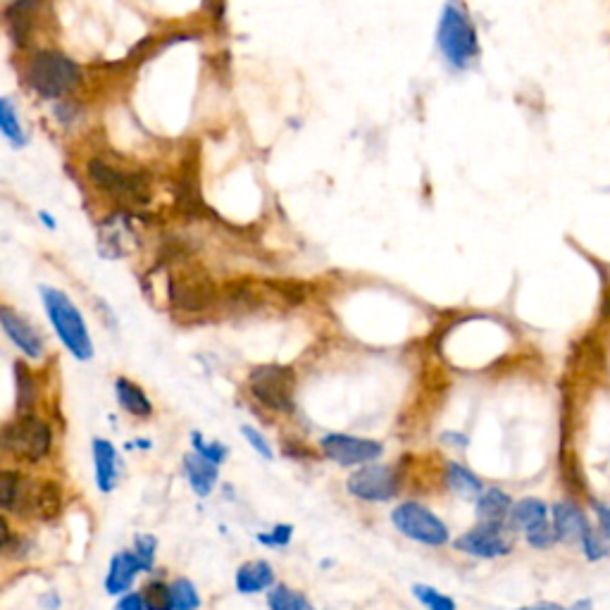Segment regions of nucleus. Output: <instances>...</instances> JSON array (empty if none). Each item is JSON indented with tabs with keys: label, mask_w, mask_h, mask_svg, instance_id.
Segmentation results:
<instances>
[{
	"label": "nucleus",
	"mask_w": 610,
	"mask_h": 610,
	"mask_svg": "<svg viewBox=\"0 0 610 610\" xmlns=\"http://www.w3.org/2000/svg\"><path fill=\"white\" fill-rule=\"evenodd\" d=\"M549 522V508L539 499H522L510 510V527L522 529V532H532Z\"/></svg>",
	"instance_id": "a211bd4d"
},
{
	"label": "nucleus",
	"mask_w": 610,
	"mask_h": 610,
	"mask_svg": "<svg viewBox=\"0 0 610 610\" xmlns=\"http://www.w3.org/2000/svg\"><path fill=\"white\" fill-rule=\"evenodd\" d=\"M322 451L334 463L348 468V465H363L382 456V444L372 439L348 437V434H327L322 437Z\"/></svg>",
	"instance_id": "9d476101"
},
{
	"label": "nucleus",
	"mask_w": 610,
	"mask_h": 610,
	"mask_svg": "<svg viewBox=\"0 0 610 610\" xmlns=\"http://www.w3.org/2000/svg\"><path fill=\"white\" fill-rule=\"evenodd\" d=\"M0 322H3L8 339L20 348L24 356L34 360L43 356V339L29 320H24L22 315H17L8 305H3V308H0Z\"/></svg>",
	"instance_id": "f8f14e48"
},
{
	"label": "nucleus",
	"mask_w": 610,
	"mask_h": 610,
	"mask_svg": "<svg viewBox=\"0 0 610 610\" xmlns=\"http://www.w3.org/2000/svg\"><path fill=\"white\" fill-rule=\"evenodd\" d=\"M275 582V572H272L270 563L265 560H251V563L241 565L236 572V589L241 594H255V591H263Z\"/></svg>",
	"instance_id": "6ab92c4d"
},
{
	"label": "nucleus",
	"mask_w": 610,
	"mask_h": 610,
	"mask_svg": "<svg viewBox=\"0 0 610 610\" xmlns=\"http://www.w3.org/2000/svg\"><path fill=\"white\" fill-rule=\"evenodd\" d=\"M456 549L470 553V556L496 558L510 553L513 541H510L503 522H482V525L465 532L463 537L456 541Z\"/></svg>",
	"instance_id": "1a4fd4ad"
},
{
	"label": "nucleus",
	"mask_w": 610,
	"mask_h": 610,
	"mask_svg": "<svg viewBox=\"0 0 610 610\" xmlns=\"http://www.w3.org/2000/svg\"><path fill=\"white\" fill-rule=\"evenodd\" d=\"M15 375H17V410H20L22 415H29L36 398L34 379H31L29 370L22 363L15 365Z\"/></svg>",
	"instance_id": "bb28decb"
},
{
	"label": "nucleus",
	"mask_w": 610,
	"mask_h": 610,
	"mask_svg": "<svg viewBox=\"0 0 610 610\" xmlns=\"http://www.w3.org/2000/svg\"><path fill=\"white\" fill-rule=\"evenodd\" d=\"M553 529H556L558 541H580L591 532L587 515L580 506L572 501H560L553 506Z\"/></svg>",
	"instance_id": "ddd939ff"
},
{
	"label": "nucleus",
	"mask_w": 610,
	"mask_h": 610,
	"mask_svg": "<svg viewBox=\"0 0 610 610\" xmlns=\"http://www.w3.org/2000/svg\"><path fill=\"white\" fill-rule=\"evenodd\" d=\"M248 389L263 403L265 408L277 413H291L294 410L296 375L291 367L284 365H260L248 377Z\"/></svg>",
	"instance_id": "39448f33"
},
{
	"label": "nucleus",
	"mask_w": 610,
	"mask_h": 610,
	"mask_svg": "<svg viewBox=\"0 0 610 610\" xmlns=\"http://www.w3.org/2000/svg\"><path fill=\"white\" fill-rule=\"evenodd\" d=\"M41 220H43V224H46V227H51V229H55V222H53V217L48 215V213H41Z\"/></svg>",
	"instance_id": "58836bf2"
},
{
	"label": "nucleus",
	"mask_w": 610,
	"mask_h": 610,
	"mask_svg": "<svg viewBox=\"0 0 610 610\" xmlns=\"http://www.w3.org/2000/svg\"><path fill=\"white\" fill-rule=\"evenodd\" d=\"M62 496L60 487L55 482H43L39 487L31 489L29 513H34L41 520H55L60 515Z\"/></svg>",
	"instance_id": "aec40b11"
},
{
	"label": "nucleus",
	"mask_w": 610,
	"mask_h": 610,
	"mask_svg": "<svg viewBox=\"0 0 610 610\" xmlns=\"http://www.w3.org/2000/svg\"><path fill=\"white\" fill-rule=\"evenodd\" d=\"M520 610H570V608L556 606V603H541V606H529V608H520Z\"/></svg>",
	"instance_id": "e433bc0d"
},
{
	"label": "nucleus",
	"mask_w": 610,
	"mask_h": 610,
	"mask_svg": "<svg viewBox=\"0 0 610 610\" xmlns=\"http://www.w3.org/2000/svg\"><path fill=\"white\" fill-rule=\"evenodd\" d=\"M31 489L34 487L24 484L22 475H17V472H3V475H0V506L5 510H24V513H29Z\"/></svg>",
	"instance_id": "f3484780"
},
{
	"label": "nucleus",
	"mask_w": 610,
	"mask_h": 610,
	"mask_svg": "<svg viewBox=\"0 0 610 610\" xmlns=\"http://www.w3.org/2000/svg\"><path fill=\"white\" fill-rule=\"evenodd\" d=\"M582 551L589 560H601L610 553V544L606 541V534H596L594 529L582 539Z\"/></svg>",
	"instance_id": "c756f323"
},
{
	"label": "nucleus",
	"mask_w": 610,
	"mask_h": 610,
	"mask_svg": "<svg viewBox=\"0 0 610 610\" xmlns=\"http://www.w3.org/2000/svg\"><path fill=\"white\" fill-rule=\"evenodd\" d=\"M510 510H513V501L501 489H487L477 499V515L482 522H503Z\"/></svg>",
	"instance_id": "4be33fe9"
},
{
	"label": "nucleus",
	"mask_w": 610,
	"mask_h": 610,
	"mask_svg": "<svg viewBox=\"0 0 610 610\" xmlns=\"http://www.w3.org/2000/svg\"><path fill=\"white\" fill-rule=\"evenodd\" d=\"M194 446H196V453H201V456L213 460L215 465H220L222 460L227 458V448H224L222 444H205L203 437L198 432H194Z\"/></svg>",
	"instance_id": "2f4dec72"
},
{
	"label": "nucleus",
	"mask_w": 610,
	"mask_h": 610,
	"mask_svg": "<svg viewBox=\"0 0 610 610\" xmlns=\"http://www.w3.org/2000/svg\"><path fill=\"white\" fill-rule=\"evenodd\" d=\"M0 132H3V136L12 143V146H27V132H24L15 105H12L8 98L0 101Z\"/></svg>",
	"instance_id": "b1692460"
},
{
	"label": "nucleus",
	"mask_w": 610,
	"mask_h": 610,
	"mask_svg": "<svg viewBox=\"0 0 610 610\" xmlns=\"http://www.w3.org/2000/svg\"><path fill=\"white\" fill-rule=\"evenodd\" d=\"M184 470L196 494L201 496V499L210 496V491H213L217 484V465L213 460L201 456V453H186Z\"/></svg>",
	"instance_id": "4468645a"
},
{
	"label": "nucleus",
	"mask_w": 610,
	"mask_h": 610,
	"mask_svg": "<svg viewBox=\"0 0 610 610\" xmlns=\"http://www.w3.org/2000/svg\"><path fill=\"white\" fill-rule=\"evenodd\" d=\"M396 529L401 534H406L408 539L420 541L427 546H441L448 541V527L441 522L432 510H427L420 503L408 501L401 503L391 515Z\"/></svg>",
	"instance_id": "0eeeda50"
},
{
	"label": "nucleus",
	"mask_w": 610,
	"mask_h": 610,
	"mask_svg": "<svg viewBox=\"0 0 610 610\" xmlns=\"http://www.w3.org/2000/svg\"><path fill=\"white\" fill-rule=\"evenodd\" d=\"M82 79L74 62L58 51H39L29 60L27 82L43 98H62Z\"/></svg>",
	"instance_id": "7ed1b4c3"
},
{
	"label": "nucleus",
	"mask_w": 610,
	"mask_h": 610,
	"mask_svg": "<svg viewBox=\"0 0 610 610\" xmlns=\"http://www.w3.org/2000/svg\"><path fill=\"white\" fill-rule=\"evenodd\" d=\"M439 51L456 70H468V65L479 55V39L475 24L465 15L458 3H446L441 10L437 27Z\"/></svg>",
	"instance_id": "f03ea898"
},
{
	"label": "nucleus",
	"mask_w": 610,
	"mask_h": 610,
	"mask_svg": "<svg viewBox=\"0 0 610 610\" xmlns=\"http://www.w3.org/2000/svg\"><path fill=\"white\" fill-rule=\"evenodd\" d=\"M446 482L463 499H479L482 496V482L468 468H463L458 463H451L446 468Z\"/></svg>",
	"instance_id": "5701e85b"
},
{
	"label": "nucleus",
	"mask_w": 610,
	"mask_h": 610,
	"mask_svg": "<svg viewBox=\"0 0 610 610\" xmlns=\"http://www.w3.org/2000/svg\"><path fill=\"white\" fill-rule=\"evenodd\" d=\"M172 599H174V610H196L201 606L198 591L189 580H177L172 584Z\"/></svg>",
	"instance_id": "cd10ccee"
},
{
	"label": "nucleus",
	"mask_w": 610,
	"mask_h": 610,
	"mask_svg": "<svg viewBox=\"0 0 610 610\" xmlns=\"http://www.w3.org/2000/svg\"><path fill=\"white\" fill-rule=\"evenodd\" d=\"M241 434H244L248 444H251V446L255 448V451L260 453V456H263V458H272V448H270V444H267V439L263 437V434L258 432V429H253V427L244 425V427H241Z\"/></svg>",
	"instance_id": "473e14b6"
},
{
	"label": "nucleus",
	"mask_w": 610,
	"mask_h": 610,
	"mask_svg": "<svg viewBox=\"0 0 610 610\" xmlns=\"http://www.w3.org/2000/svg\"><path fill=\"white\" fill-rule=\"evenodd\" d=\"M115 391H117V401H120V406L127 410L129 415L148 417L153 413L151 401H148V396L143 394V389L139 387V384L120 377L115 382Z\"/></svg>",
	"instance_id": "412c9836"
},
{
	"label": "nucleus",
	"mask_w": 610,
	"mask_h": 610,
	"mask_svg": "<svg viewBox=\"0 0 610 610\" xmlns=\"http://www.w3.org/2000/svg\"><path fill=\"white\" fill-rule=\"evenodd\" d=\"M39 291L48 320H51L55 334L60 336V341L65 344L67 351L77 360H91V336L77 305L70 301V296H67L65 291L53 289V286H41Z\"/></svg>",
	"instance_id": "f257e3e1"
},
{
	"label": "nucleus",
	"mask_w": 610,
	"mask_h": 610,
	"mask_svg": "<svg viewBox=\"0 0 610 610\" xmlns=\"http://www.w3.org/2000/svg\"><path fill=\"white\" fill-rule=\"evenodd\" d=\"M127 220L124 215H112L98 227V248L105 258H122L124 253L134 251L136 234Z\"/></svg>",
	"instance_id": "9b49d317"
},
{
	"label": "nucleus",
	"mask_w": 610,
	"mask_h": 610,
	"mask_svg": "<svg viewBox=\"0 0 610 610\" xmlns=\"http://www.w3.org/2000/svg\"><path fill=\"white\" fill-rule=\"evenodd\" d=\"M596 518H599L601 532L610 537V506H596Z\"/></svg>",
	"instance_id": "c9c22d12"
},
{
	"label": "nucleus",
	"mask_w": 610,
	"mask_h": 610,
	"mask_svg": "<svg viewBox=\"0 0 610 610\" xmlns=\"http://www.w3.org/2000/svg\"><path fill=\"white\" fill-rule=\"evenodd\" d=\"M155 549H158V541H155V537H148V534H139V537L134 539V553H136V558L141 560L143 570L153 568Z\"/></svg>",
	"instance_id": "7c9ffc66"
},
{
	"label": "nucleus",
	"mask_w": 610,
	"mask_h": 610,
	"mask_svg": "<svg viewBox=\"0 0 610 610\" xmlns=\"http://www.w3.org/2000/svg\"><path fill=\"white\" fill-rule=\"evenodd\" d=\"M413 591H415L417 599L425 603L429 610H456V603H453V599H448V596L439 594L437 589L425 587V584H415Z\"/></svg>",
	"instance_id": "c85d7f7f"
},
{
	"label": "nucleus",
	"mask_w": 610,
	"mask_h": 610,
	"mask_svg": "<svg viewBox=\"0 0 610 610\" xmlns=\"http://www.w3.org/2000/svg\"><path fill=\"white\" fill-rule=\"evenodd\" d=\"M291 532H294V527L291 525H279V527H275V532L272 534H260V541H263V544H270V546H284V544H289V539H291Z\"/></svg>",
	"instance_id": "72a5a7b5"
},
{
	"label": "nucleus",
	"mask_w": 610,
	"mask_h": 610,
	"mask_svg": "<svg viewBox=\"0 0 610 610\" xmlns=\"http://www.w3.org/2000/svg\"><path fill=\"white\" fill-rule=\"evenodd\" d=\"M401 475L387 465H370L348 479V491L363 501H391L398 494Z\"/></svg>",
	"instance_id": "6e6552de"
},
{
	"label": "nucleus",
	"mask_w": 610,
	"mask_h": 610,
	"mask_svg": "<svg viewBox=\"0 0 610 610\" xmlns=\"http://www.w3.org/2000/svg\"><path fill=\"white\" fill-rule=\"evenodd\" d=\"M93 463H96V484L103 494L117 484V453L105 439H93Z\"/></svg>",
	"instance_id": "dca6fc26"
},
{
	"label": "nucleus",
	"mask_w": 610,
	"mask_h": 610,
	"mask_svg": "<svg viewBox=\"0 0 610 610\" xmlns=\"http://www.w3.org/2000/svg\"><path fill=\"white\" fill-rule=\"evenodd\" d=\"M267 601H270V610H315L313 603L303 594L289 587H277L275 591H270Z\"/></svg>",
	"instance_id": "393cba45"
},
{
	"label": "nucleus",
	"mask_w": 610,
	"mask_h": 610,
	"mask_svg": "<svg viewBox=\"0 0 610 610\" xmlns=\"http://www.w3.org/2000/svg\"><path fill=\"white\" fill-rule=\"evenodd\" d=\"M117 610H146V603H143V596L129 594L117 603Z\"/></svg>",
	"instance_id": "f704fd0d"
},
{
	"label": "nucleus",
	"mask_w": 610,
	"mask_h": 610,
	"mask_svg": "<svg viewBox=\"0 0 610 610\" xmlns=\"http://www.w3.org/2000/svg\"><path fill=\"white\" fill-rule=\"evenodd\" d=\"M141 596L146 610H174L172 587H167L165 582H148Z\"/></svg>",
	"instance_id": "a878e982"
},
{
	"label": "nucleus",
	"mask_w": 610,
	"mask_h": 610,
	"mask_svg": "<svg viewBox=\"0 0 610 610\" xmlns=\"http://www.w3.org/2000/svg\"><path fill=\"white\" fill-rule=\"evenodd\" d=\"M89 179L93 182V186H98V189L105 191L110 198H115V201H120L124 205L141 208V205H146L148 198H151L146 174L124 170V167L112 165L108 160L101 158L91 160Z\"/></svg>",
	"instance_id": "20e7f679"
},
{
	"label": "nucleus",
	"mask_w": 610,
	"mask_h": 610,
	"mask_svg": "<svg viewBox=\"0 0 610 610\" xmlns=\"http://www.w3.org/2000/svg\"><path fill=\"white\" fill-rule=\"evenodd\" d=\"M143 570L141 560L136 558V553H117L115 558L110 560V572L108 577H105V589L110 591V594H122V591L129 589V584L134 582L136 572Z\"/></svg>",
	"instance_id": "2eb2a0df"
},
{
	"label": "nucleus",
	"mask_w": 610,
	"mask_h": 610,
	"mask_svg": "<svg viewBox=\"0 0 610 610\" xmlns=\"http://www.w3.org/2000/svg\"><path fill=\"white\" fill-rule=\"evenodd\" d=\"M570 610H594V603H591L589 599H582V601L572 603Z\"/></svg>",
	"instance_id": "4c0bfd02"
},
{
	"label": "nucleus",
	"mask_w": 610,
	"mask_h": 610,
	"mask_svg": "<svg viewBox=\"0 0 610 610\" xmlns=\"http://www.w3.org/2000/svg\"><path fill=\"white\" fill-rule=\"evenodd\" d=\"M3 446L12 456L31 460H41L51 448V429L43 420L34 415H20L3 429Z\"/></svg>",
	"instance_id": "423d86ee"
}]
</instances>
